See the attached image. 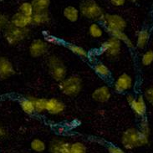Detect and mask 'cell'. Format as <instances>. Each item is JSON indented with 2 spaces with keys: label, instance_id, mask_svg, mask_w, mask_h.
Wrapping results in <instances>:
<instances>
[{
  "label": "cell",
  "instance_id": "cell-1",
  "mask_svg": "<svg viewBox=\"0 0 153 153\" xmlns=\"http://www.w3.org/2000/svg\"><path fill=\"white\" fill-rule=\"evenodd\" d=\"M149 137L140 132L136 128H129L122 134L121 142L126 149L131 150L148 144Z\"/></svg>",
  "mask_w": 153,
  "mask_h": 153
},
{
  "label": "cell",
  "instance_id": "cell-2",
  "mask_svg": "<svg viewBox=\"0 0 153 153\" xmlns=\"http://www.w3.org/2000/svg\"><path fill=\"white\" fill-rule=\"evenodd\" d=\"M79 13L85 18L94 21H101L105 13L95 0H85L80 4Z\"/></svg>",
  "mask_w": 153,
  "mask_h": 153
},
{
  "label": "cell",
  "instance_id": "cell-3",
  "mask_svg": "<svg viewBox=\"0 0 153 153\" xmlns=\"http://www.w3.org/2000/svg\"><path fill=\"white\" fill-rule=\"evenodd\" d=\"M83 83L78 75H71L59 82V88L63 94L67 96H75L80 93Z\"/></svg>",
  "mask_w": 153,
  "mask_h": 153
},
{
  "label": "cell",
  "instance_id": "cell-4",
  "mask_svg": "<svg viewBox=\"0 0 153 153\" xmlns=\"http://www.w3.org/2000/svg\"><path fill=\"white\" fill-rule=\"evenodd\" d=\"M48 70L50 76L57 82H61L66 78V66L62 59L55 55H51L48 59Z\"/></svg>",
  "mask_w": 153,
  "mask_h": 153
},
{
  "label": "cell",
  "instance_id": "cell-5",
  "mask_svg": "<svg viewBox=\"0 0 153 153\" xmlns=\"http://www.w3.org/2000/svg\"><path fill=\"white\" fill-rule=\"evenodd\" d=\"M29 33V28L21 29L12 25L10 23L4 29V36L6 41L11 45H15L28 37Z\"/></svg>",
  "mask_w": 153,
  "mask_h": 153
},
{
  "label": "cell",
  "instance_id": "cell-6",
  "mask_svg": "<svg viewBox=\"0 0 153 153\" xmlns=\"http://www.w3.org/2000/svg\"><path fill=\"white\" fill-rule=\"evenodd\" d=\"M101 22L103 23L107 33L110 31H124L127 25L124 18L118 14L105 13Z\"/></svg>",
  "mask_w": 153,
  "mask_h": 153
},
{
  "label": "cell",
  "instance_id": "cell-7",
  "mask_svg": "<svg viewBox=\"0 0 153 153\" xmlns=\"http://www.w3.org/2000/svg\"><path fill=\"white\" fill-rule=\"evenodd\" d=\"M120 50H121V42L111 36L106 41L103 42L100 48V53L105 54L111 58L118 56L120 54Z\"/></svg>",
  "mask_w": 153,
  "mask_h": 153
},
{
  "label": "cell",
  "instance_id": "cell-8",
  "mask_svg": "<svg viewBox=\"0 0 153 153\" xmlns=\"http://www.w3.org/2000/svg\"><path fill=\"white\" fill-rule=\"evenodd\" d=\"M126 100L137 116H145L146 112V105L144 97L142 95H139L138 97L135 98L134 95L130 94L126 96Z\"/></svg>",
  "mask_w": 153,
  "mask_h": 153
},
{
  "label": "cell",
  "instance_id": "cell-9",
  "mask_svg": "<svg viewBox=\"0 0 153 153\" xmlns=\"http://www.w3.org/2000/svg\"><path fill=\"white\" fill-rule=\"evenodd\" d=\"M48 44L45 40L38 39H34L29 45V54L33 58H39L47 53Z\"/></svg>",
  "mask_w": 153,
  "mask_h": 153
},
{
  "label": "cell",
  "instance_id": "cell-10",
  "mask_svg": "<svg viewBox=\"0 0 153 153\" xmlns=\"http://www.w3.org/2000/svg\"><path fill=\"white\" fill-rule=\"evenodd\" d=\"M133 80L132 78L127 74H122L116 79V82L114 84V88L116 92L123 93L129 91L132 88Z\"/></svg>",
  "mask_w": 153,
  "mask_h": 153
},
{
  "label": "cell",
  "instance_id": "cell-11",
  "mask_svg": "<svg viewBox=\"0 0 153 153\" xmlns=\"http://www.w3.org/2000/svg\"><path fill=\"white\" fill-rule=\"evenodd\" d=\"M65 105L62 100L57 98H50L47 99L46 104V111H48L50 115H59L65 111Z\"/></svg>",
  "mask_w": 153,
  "mask_h": 153
},
{
  "label": "cell",
  "instance_id": "cell-12",
  "mask_svg": "<svg viewBox=\"0 0 153 153\" xmlns=\"http://www.w3.org/2000/svg\"><path fill=\"white\" fill-rule=\"evenodd\" d=\"M15 74L11 61L5 57H0V78L5 79Z\"/></svg>",
  "mask_w": 153,
  "mask_h": 153
},
{
  "label": "cell",
  "instance_id": "cell-13",
  "mask_svg": "<svg viewBox=\"0 0 153 153\" xmlns=\"http://www.w3.org/2000/svg\"><path fill=\"white\" fill-rule=\"evenodd\" d=\"M9 23L15 27L25 29V28H28L29 25H32V19L31 17L26 16L25 14L18 12L13 15Z\"/></svg>",
  "mask_w": 153,
  "mask_h": 153
},
{
  "label": "cell",
  "instance_id": "cell-14",
  "mask_svg": "<svg viewBox=\"0 0 153 153\" xmlns=\"http://www.w3.org/2000/svg\"><path fill=\"white\" fill-rule=\"evenodd\" d=\"M111 91L109 87L105 85L95 89L92 93V99L96 102H100V103L107 102L108 100L111 99Z\"/></svg>",
  "mask_w": 153,
  "mask_h": 153
},
{
  "label": "cell",
  "instance_id": "cell-15",
  "mask_svg": "<svg viewBox=\"0 0 153 153\" xmlns=\"http://www.w3.org/2000/svg\"><path fill=\"white\" fill-rule=\"evenodd\" d=\"M71 144L62 140H54L50 143V152L51 153H71Z\"/></svg>",
  "mask_w": 153,
  "mask_h": 153
},
{
  "label": "cell",
  "instance_id": "cell-16",
  "mask_svg": "<svg viewBox=\"0 0 153 153\" xmlns=\"http://www.w3.org/2000/svg\"><path fill=\"white\" fill-rule=\"evenodd\" d=\"M31 19H32V25L40 26L49 23L50 20V16L49 11L33 12Z\"/></svg>",
  "mask_w": 153,
  "mask_h": 153
},
{
  "label": "cell",
  "instance_id": "cell-17",
  "mask_svg": "<svg viewBox=\"0 0 153 153\" xmlns=\"http://www.w3.org/2000/svg\"><path fill=\"white\" fill-rule=\"evenodd\" d=\"M63 14L67 20H69L71 23H75L79 19V11L78 8L74 6H68L64 9Z\"/></svg>",
  "mask_w": 153,
  "mask_h": 153
},
{
  "label": "cell",
  "instance_id": "cell-18",
  "mask_svg": "<svg viewBox=\"0 0 153 153\" xmlns=\"http://www.w3.org/2000/svg\"><path fill=\"white\" fill-rule=\"evenodd\" d=\"M108 33L111 36L117 39L120 42H123L126 45L129 47V48H133L134 47V44L131 41V39L127 36L126 33H124V31H110Z\"/></svg>",
  "mask_w": 153,
  "mask_h": 153
},
{
  "label": "cell",
  "instance_id": "cell-19",
  "mask_svg": "<svg viewBox=\"0 0 153 153\" xmlns=\"http://www.w3.org/2000/svg\"><path fill=\"white\" fill-rule=\"evenodd\" d=\"M150 33L147 29H142L137 34V46L138 49H144L149 41Z\"/></svg>",
  "mask_w": 153,
  "mask_h": 153
},
{
  "label": "cell",
  "instance_id": "cell-20",
  "mask_svg": "<svg viewBox=\"0 0 153 153\" xmlns=\"http://www.w3.org/2000/svg\"><path fill=\"white\" fill-rule=\"evenodd\" d=\"M19 105H20L22 111L27 115H33L35 112L34 105H33V101L30 97L21 99L19 100Z\"/></svg>",
  "mask_w": 153,
  "mask_h": 153
},
{
  "label": "cell",
  "instance_id": "cell-21",
  "mask_svg": "<svg viewBox=\"0 0 153 153\" xmlns=\"http://www.w3.org/2000/svg\"><path fill=\"white\" fill-rule=\"evenodd\" d=\"M33 12L48 11L50 5V0H33L31 2Z\"/></svg>",
  "mask_w": 153,
  "mask_h": 153
},
{
  "label": "cell",
  "instance_id": "cell-22",
  "mask_svg": "<svg viewBox=\"0 0 153 153\" xmlns=\"http://www.w3.org/2000/svg\"><path fill=\"white\" fill-rule=\"evenodd\" d=\"M66 48L71 52H72L73 54L77 55L79 57H80V58L85 59L88 57V52L84 48H82L81 46L76 45H74V44H67Z\"/></svg>",
  "mask_w": 153,
  "mask_h": 153
},
{
  "label": "cell",
  "instance_id": "cell-23",
  "mask_svg": "<svg viewBox=\"0 0 153 153\" xmlns=\"http://www.w3.org/2000/svg\"><path fill=\"white\" fill-rule=\"evenodd\" d=\"M30 98L33 101L35 112H37L39 114H41L43 112L46 111L47 99H45V98H35V97H30Z\"/></svg>",
  "mask_w": 153,
  "mask_h": 153
},
{
  "label": "cell",
  "instance_id": "cell-24",
  "mask_svg": "<svg viewBox=\"0 0 153 153\" xmlns=\"http://www.w3.org/2000/svg\"><path fill=\"white\" fill-rule=\"evenodd\" d=\"M94 71L97 75L105 77V78L111 75V71L109 70V68L105 64H102V63H97L96 65H95Z\"/></svg>",
  "mask_w": 153,
  "mask_h": 153
},
{
  "label": "cell",
  "instance_id": "cell-25",
  "mask_svg": "<svg viewBox=\"0 0 153 153\" xmlns=\"http://www.w3.org/2000/svg\"><path fill=\"white\" fill-rule=\"evenodd\" d=\"M103 29L100 26V25L96 24V23L91 24L89 27V33L91 37L98 39L103 35Z\"/></svg>",
  "mask_w": 153,
  "mask_h": 153
},
{
  "label": "cell",
  "instance_id": "cell-26",
  "mask_svg": "<svg viewBox=\"0 0 153 153\" xmlns=\"http://www.w3.org/2000/svg\"><path fill=\"white\" fill-rule=\"evenodd\" d=\"M19 12L25 14L26 16L32 17L33 13V8L31 3L25 2V3L21 4V5L19 6Z\"/></svg>",
  "mask_w": 153,
  "mask_h": 153
},
{
  "label": "cell",
  "instance_id": "cell-27",
  "mask_svg": "<svg viewBox=\"0 0 153 153\" xmlns=\"http://www.w3.org/2000/svg\"><path fill=\"white\" fill-rule=\"evenodd\" d=\"M31 148L36 152H42L46 148L45 143L40 139H33L31 142Z\"/></svg>",
  "mask_w": 153,
  "mask_h": 153
},
{
  "label": "cell",
  "instance_id": "cell-28",
  "mask_svg": "<svg viewBox=\"0 0 153 153\" xmlns=\"http://www.w3.org/2000/svg\"><path fill=\"white\" fill-rule=\"evenodd\" d=\"M71 153H86V147L81 142H75L70 146Z\"/></svg>",
  "mask_w": 153,
  "mask_h": 153
},
{
  "label": "cell",
  "instance_id": "cell-29",
  "mask_svg": "<svg viewBox=\"0 0 153 153\" xmlns=\"http://www.w3.org/2000/svg\"><path fill=\"white\" fill-rule=\"evenodd\" d=\"M153 62V50H148L143 54L141 58V63L144 66H149Z\"/></svg>",
  "mask_w": 153,
  "mask_h": 153
},
{
  "label": "cell",
  "instance_id": "cell-30",
  "mask_svg": "<svg viewBox=\"0 0 153 153\" xmlns=\"http://www.w3.org/2000/svg\"><path fill=\"white\" fill-rule=\"evenodd\" d=\"M140 132L142 133L143 135H145L146 137H149L150 132H151V129H150L149 124H148V121L147 120L144 118L142 119L140 123V129H139Z\"/></svg>",
  "mask_w": 153,
  "mask_h": 153
},
{
  "label": "cell",
  "instance_id": "cell-31",
  "mask_svg": "<svg viewBox=\"0 0 153 153\" xmlns=\"http://www.w3.org/2000/svg\"><path fill=\"white\" fill-rule=\"evenodd\" d=\"M44 37H45V41L46 43H50L51 45H59L62 44L60 39H59L58 38H56L55 36L47 33V32H45V33L44 32Z\"/></svg>",
  "mask_w": 153,
  "mask_h": 153
},
{
  "label": "cell",
  "instance_id": "cell-32",
  "mask_svg": "<svg viewBox=\"0 0 153 153\" xmlns=\"http://www.w3.org/2000/svg\"><path fill=\"white\" fill-rule=\"evenodd\" d=\"M9 24V19L8 16L4 15V14H0V30L5 29Z\"/></svg>",
  "mask_w": 153,
  "mask_h": 153
},
{
  "label": "cell",
  "instance_id": "cell-33",
  "mask_svg": "<svg viewBox=\"0 0 153 153\" xmlns=\"http://www.w3.org/2000/svg\"><path fill=\"white\" fill-rule=\"evenodd\" d=\"M145 98L151 105H153V86L149 87L145 91Z\"/></svg>",
  "mask_w": 153,
  "mask_h": 153
},
{
  "label": "cell",
  "instance_id": "cell-34",
  "mask_svg": "<svg viewBox=\"0 0 153 153\" xmlns=\"http://www.w3.org/2000/svg\"><path fill=\"white\" fill-rule=\"evenodd\" d=\"M108 152H109V153H126L125 151L120 149V147H117L116 146H109Z\"/></svg>",
  "mask_w": 153,
  "mask_h": 153
},
{
  "label": "cell",
  "instance_id": "cell-35",
  "mask_svg": "<svg viewBox=\"0 0 153 153\" xmlns=\"http://www.w3.org/2000/svg\"><path fill=\"white\" fill-rule=\"evenodd\" d=\"M111 4L116 7H120L123 6L126 3V0H110Z\"/></svg>",
  "mask_w": 153,
  "mask_h": 153
},
{
  "label": "cell",
  "instance_id": "cell-36",
  "mask_svg": "<svg viewBox=\"0 0 153 153\" xmlns=\"http://www.w3.org/2000/svg\"><path fill=\"white\" fill-rule=\"evenodd\" d=\"M4 135H5V131L2 126H0V137H2Z\"/></svg>",
  "mask_w": 153,
  "mask_h": 153
},
{
  "label": "cell",
  "instance_id": "cell-37",
  "mask_svg": "<svg viewBox=\"0 0 153 153\" xmlns=\"http://www.w3.org/2000/svg\"><path fill=\"white\" fill-rule=\"evenodd\" d=\"M129 1H131V2H132V3H136V2L139 1V0H129Z\"/></svg>",
  "mask_w": 153,
  "mask_h": 153
},
{
  "label": "cell",
  "instance_id": "cell-38",
  "mask_svg": "<svg viewBox=\"0 0 153 153\" xmlns=\"http://www.w3.org/2000/svg\"><path fill=\"white\" fill-rule=\"evenodd\" d=\"M152 13H153V11H152Z\"/></svg>",
  "mask_w": 153,
  "mask_h": 153
}]
</instances>
